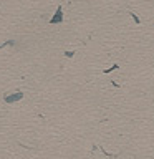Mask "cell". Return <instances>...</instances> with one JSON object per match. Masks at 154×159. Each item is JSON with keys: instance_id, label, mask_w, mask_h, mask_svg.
Instances as JSON below:
<instances>
[{"instance_id": "1", "label": "cell", "mask_w": 154, "mask_h": 159, "mask_svg": "<svg viewBox=\"0 0 154 159\" xmlns=\"http://www.w3.org/2000/svg\"><path fill=\"white\" fill-rule=\"evenodd\" d=\"M63 20V13H61V7H58V10H56V15H55L53 18L50 20V23H58V22Z\"/></svg>"}, {"instance_id": "2", "label": "cell", "mask_w": 154, "mask_h": 159, "mask_svg": "<svg viewBox=\"0 0 154 159\" xmlns=\"http://www.w3.org/2000/svg\"><path fill=\"white\" fill-rule=\"evenodd\" d=\"M22 96H23L22 93H17V95H13V96H7L5 100L9 101V103H12V101H18V100H22Z\"/></svg>"}, {"instance_id": "3", "label": "cell", "mask_w": 154, "mask_h": 159, "mask_svg": "<svg viewBox=\"0 0 154 159\" xmlns=\"http://www.w3.org/2000/svg\"><path fill=\"white\" fill-rule=\"evenodd\" d=\"M129 15H131V18H133V20H134V22H136V23H139V18H137V17H136V15H134V13H133V12L129 13Z\"/></svg>"}]
</instances>
